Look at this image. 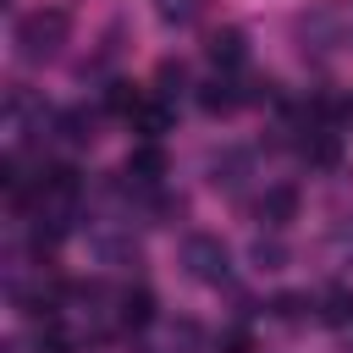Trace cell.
<instances>
[{"instance_id":"cell-12","label":"cell","mask_w":353,"mask_h":353,"mask_svg":"<svg viewBox=\"0 0 353 353\" xmlns=\"http://www.w3.org/2000/svg\"><path fill=\"white\" fill-rule=\"evenodd\" d=\"M199 6H204V0H154L160 22H171V28H188V22L199 17Z\"/></svg>"},{"instance_id":"cell-6","label":"cell","mask_w":353,"mask_h":353,"mask_svg":"<svg viewBox=\"0 0 353 353\" xmlns=\"http://www.w3.org/2000/svg\"><path fill=\"white\" fill-rule=\"evenodd\" d=\"M243 55H248V39H243V28H221V33H210V61H215L226 77L243 66Z\"/></svg>"},{"instance_id":"cell-8","label":"cell","mask_w":353,"mask_h":353,"mask_svg":"<svg viewBox=\"0 0 353 353\" xmlns=\"http://www.w3.org/2000/svg\"><path fill=\"white\" fill-rule=\"evenodd\" d=\"M165 127H171V105L165 99H143L138 116H132V132H143V143H154Z\"/></svg>"},{"instance_id":"cell-1","label":"cell","mask_w":353,"mask_h":353,"mask_svg":"<svg viewBox=\"0 0 353 353\" xmlns=\"http://www.w3.org/2000/svg\"><path fill=\"white\" fill-rule=\"evenodd\" d=\"M292 33L314 50H353V0H325L292 17Z\"/></svg>"},{"instance_id":"cell-15","label":"cell","mask_w":353,"mask_h":353,"mask_svg":"<svg viewBox=\"0 0 353 353\" xmlns=\"http://www.w3.org/2000/svg\"><path fill=\"white\" fill-rule=\"evenodd\" d=\"M221 353H254L248 331H226V336H221Z\"/></svg>"},{"instance_id":"cell-17","label":"cell","mask_w":353,"mask_h":353,"mask_svg":"<svg viewBox=\"0 0 353 353\" xmlns=\"http://www.w3.org/2000/svg\"><path fill=\"white\" fill-rule=\"evenodd\" d=\"M254 259H259V265H265V259H270V265H281V248H276V243H259V248H254Z\"/></svg>"},{"instance_id":"cell-14","label":"cell","mask_w":353,"mask_h":353,"mask_svg":"<svg viewBox=\"0 0 353 353\" xmlns=\"http://www.w3.org/2000/svg\"><path fill=\"white\" fill-rule=\"evenodd\" d=\"M61 127H66V138H72V143H88V138H94V121H88L83 110H66V116H61Z\"/></svg>"},{"instance_id":"cell-5","label":"cell","mask_w":353,"mask_h":353,"mask_svg":"<svg viewBox=\"0 0 353 353\" xmlns=\"http://www.w3.org/2000/svg\"><path fill=\"white\" fill-rule=\"evenodd\" d=\"M292 215H298V188H292V182H276V188H265V199H259V221L281 232Z\"/></svg>"},{"instance_id":"cell-2","label":"cell","mask_w":353,"mask_h":353,"mask_svg":"<svg viewBox=\"0 0 353 353\" xmlns=\"http://www.w3.org/2000/svg\"><path fill=\"white\" fill-rule=\"evenodd\" d=\"M66 33H72V11H66V6H39V11L17 17V50H22L28 61H50V55H61Z\"/></svg>"},{"instance_id":"cell-9","label":"cell","mask_w":353,"mask_h":353,"mask_svg":"<svg viewBox=\"0 0 353 353\" xmlns=\"http://www.w3.org/2000/svg\"><path fill=\"white\" fill-rule=\"evenodd\" d=\"M336 154H342V143H336L331 127H314V132L303 138V160H309V165H336Z\"/></svg>"},{"instance_id":"cell-4","label":"cell","mask_w":353,"mask_h":353,"mask_svg":"<svg viewBox=\"0 0 353 353\" xmlns=\"http://www.w3.org/2000/svg\"><path fill=\"white\" fill-rule=\"evenodd\" d=\"M243 99H248V94H243V83H237V77H226V72H221V77H210V83L199 88V105H204L210 116H232Z\"/></svg>"},{"instance_id":"cell-16","label":"cell","mask_w":353,"mask_h":353,"mask_svg":"<svg viewBox=\"0 0 353 353\" xmlns=\"http://www.w3.org/2000/svg\"><path fill=\"white\" fill-rule=\"evenodd\" d=\"M303 303H309V298H298V292H281V298H276V314H287V320H292V314H303Z\"/></svg>"},{"instance_id":"cell-13","label":"cell","mask_w":353,"mask_h":353,"mask_svg":"<svg viewBox=\"0 0 353 353\" xmlns=\"http://www.w3.org/2000/svg\"><path fill=\"white\" fill-rule=\"evenodd\" d=\"M149 314H154V298H149L143 287L121 298V320H127V325H149Z\"/></svg>"},{"instance_id":"cell-10","label":"cell","mask_w":353,"mask_h":353,"mask_svg":"<svg viewBox=\"0 0 353 353\" xmlns=\"http://www.w3.org/2000/svg\"><path fill=\"white\" fill-rule=\"evenodd\" d=\"M138 105H143V94H138V83H110V94H105V110L110 116H138Z\"/></svg>"},{"instance_id":"cell-7","label":"cell","mask_w":353,"mask_h":353,"mask_svg":"<svg viewBox=\"0 0 353 353\" xmlns=\"http://www.w3.org/2000/svg\"><path fill=\"white\" fill-rule=\"evenodd\" d=\"M127 176H138V182H160V176H165V149H160V143H138V149L127 154Z\"/></svg>"},{"instance_id":"cell-3","label":"cell","mask_w":353,"mask_h":353,"mask_svg":"<svg viewBox=\"0 0 353 353\" xmlns=\"http://www.w3.org/2000/svg\"><path fill=\"white\" fill-rule=\"evenodd\" d=\"M182 265H188L199 281H215V287H221L232 259H226V243H221V237H210V232H193V237L182 243Z\"/></svg>"},{"instance_id":"cell-11","label":"cell","mask_w":353,"mask_h":353,"mask_svg":"<svg viewBox=\"0 0 353 353\" xmlns=\"http://www.w3.org/2000/svg\"><path fill=\"white\" fill-rule=\"evenodd\" d=\"M320 314H325V325H347L353 320V292L347 287H331L325 303H320Z\"/></svg>"}]
</instances>
